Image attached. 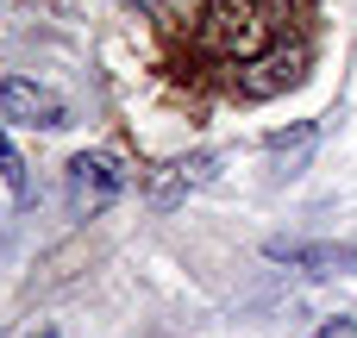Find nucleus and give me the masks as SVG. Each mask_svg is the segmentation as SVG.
<instances>
[{
  "instance_id": "obj_1",
  "label": "nucleus",
  "mask_w": 357,
  "mask_h": 338,
  "mask_svg": "<svg viewBox=\"0 0 357 338\" xmlns=\"http://www.w3.org/2000/svg\"><path fill=\"white\" fill-rule=\"evenodd\" d=\"M276 25H282V0H207L195 38H201L207 56L251 63L276 44Z\"/></svg>"
},
{
  "instance_id": "obj_2",
  "label": "nucleus",
  "mask_w": 357,
  "mask_h": 338,
  "mask_svg": "<svg viewBox=\"0 0 357 338\" xmlns=\"http://www.w3.org/2000/svg\"><path fill=\"white\" fill-rule=\"evenodd\" d=\"M307 75V44H270L264 56H251V63H238V94L245 100H270V94H282V88H295Z\"/></svg>"
},
{
  "instance_id": "obj_3",
  "label": "nucleus",
  "mask_w": 357,
  "mask_h": 338,
  "mask_svg": "<svg viewBox=\"0 0 357 338\" xmlns=\"http://www.w3.org/2000/svg\"><path fill=\"white\" fill-rule=\"evenodd\" d=\"M119 188H126V176H119L113 157H100V151L69 157V207H75V213H100V207H113Z\"/></svg>"
},
{
  "instance_id": "obj_4",
  "label": "nucleus",
  "mask_w": 357,
  "mask_h": 338,
  "mask_svg": "<svg viewBox=\"0 0 357 338\" xmlns=\"http://www.w3.org/2000/svg\"><path fill=\"white\" fill-rule=\"evenodd\" d=\"M0 113L6 119H25V125H44V132L69 125V100L56 88H44V82H25V75H6L0 82Z\"/></svg>"
},
{
  "instance_id": "obj_5",
  "label": "nucleus",
  "mask_w": 357,
  "mask_h": 338,
  "mask_svg": "<svg viewBox=\"0 0 357 338\" xmlns=\"http://www.w3.org/2000/svg\"><path fill=\"white\" fill-rule=\"evenodd\" d=\"M270 263L307 270V276H351L357 270V245H295V238H270L264 245Z\"/></svg>"
},
{
  "instance_id": "obj_6",
  "label": "nucleus",
  "mask_w": 357,
  "mask_h": 338,
  "mask_svg": "<svg viewBox=\"0 0 357 338\" xmlns=\"http://www.w3.org/2000/svg\"><path fill=\"white\" fill-rule=\"evenodd\" d=\"M213 169H220V157H213V151H195V157H176V163H163V169L151 176V201H157V207H176L182 194L207 188V182H213Z\"/></svg>"
},
{
  "instance_id": "obj_7",
  "label": "nucleus",
  "mask_w": 357,
  "mask_h": 338,
  "mask_svg": "<svg viewBox=\"0 0 357 338\" xmlns=\"http://www.w3.org/2000/svg\"><path fill=\"white\" fill-rule=\"evenodd\" d=\"M0 182H6V194H13L19 207L31 201V176H25V157H19V144H13L6 132H0Z\"/></svg>"
},
{
  "instance_id": "obj_8",
  "label": "nucleus",
  "mask_w": 357,
  "mask_h": 338,
  "mask_svg": "<svg viewBox=\"0 0 357 338\" xmlns=\"http://www.w3.org/2000/svg\"><path fill=\"white\" fill-rule=\"evenodd\" d=\"M314 144V125H295V132H276L270 138V151H307Z\"/></svg>"
},
{
  "instance_id": "obj_9",
  "label": "nucleus",
  "mask_w": 357,
  "mask_h": 338,
  "mask_svg": "<svg viewBox=\"0 0 357 338\" xmlns=\"http://www.w3.org/2000/svg\"><path fill=\"white\" fill-rule=\"evenodd\" d=\"M314 338H357V320H333V326H320Z\"/></svg>"
},
{
  "instance_id": "obj_10",
  "label": "nucleus",
  "mask_w": 357,
  "mask_h": 338,
  "mask_svg": "<svg viewBox=\"0 0 357 338\" xmlns=\"http://www.w3.org/2000/svg\"><path fill=\"white\" fill-rule=\"evenodd\" d=\"M38 338H56V332H38Z\"/></svg>"
}]
</instances>
